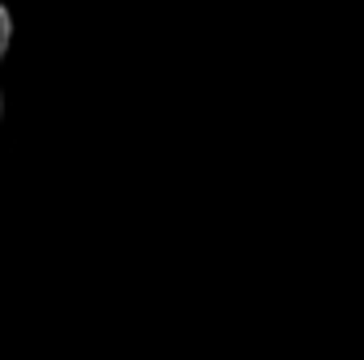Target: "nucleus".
<instances>
[{"label":"nucleus","instance_id":"nucleus-1","mask_svg":"<svg viewBox=\"0 0 364 360\" xmlns=\"http://www.w3.org/2000/svg\"><path fill=\"white\" fill-rule=\"evenodd\" d=\"M9 47H13V13H9V4L0 0V60L9 55Z\"/></svg>","mask_w":364,"mask_h":360},{"label":"nucleus","instance_id":"nucleus-2","mask_svg":"<svg viewBox=\"0 0 364 360\" xmlns=\"http://www.w3.org/2000/svg\"><path fill=\"white\" fill-rule=\"evenodd\" d=\"M0 119H4V93H0Z\"/></svg>","mask_w":364,"mask_h":360}]
</instances>
